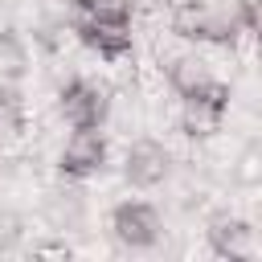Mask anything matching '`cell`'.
<instances>
[{
    "label": "cell",
    "mask_w": 262,
    "mask_h": 262,
    "mask_svg": "<svg viewBox=\"0 0 262 262\" xmlns=\"http://www.w3.org/2000/svg\"><path fill=\"white\" fill-rule=\"evenodd\" d=\"M168 37L184 45H205V49H237L254 33L242 25L233 0H176L168 12Z\"/></svg>",
    "instance_id": "cell-1"
},
{
    "label": "cell",
    "mask_w": 262,
    "mask_h": 262,
    "mask_svg": "<svg viewBox=\"0 0 262 262\" xmlns=\"http://www.w3.org/2000/svg\"><path fill=\"white\" fill-rule=\"evenodd\" d=\"M160 74H164V86L172 98H217V102L233 98V86L217 74L205 45L176 41V49L160 53Z\"/></svg>",
    "instance_id": "cell-2"
},
{
    "label": "cell",
    "mask_w": 262,
    "mask_h": 262,
    "mask_svg": "<svg viewBox=\"0 0 262 262\" xmlns=\"http://www.w3.org/2000/svg\"><path fill=\"white\" fill-rule=\"evenodd\" d=\"M70 37L98 57L102 66H123L135 57V12L131 8H111V12H86L70 16Z\"/></svg>",
    "instance_id": "cell-3"
},
{
    "label": "cell",
    "mask_w": 262,
    "mask_h": 262,
    "mask_svg": "<svg viewBox=\"0 0 262 262\" xmlns=\"http://www.w3.org/2000/svg\"><path fill=\"white\" fill-rule=\"evenodd\" d=\"M53 115L66 131L74 127H111L115 119V90L111 82L94 78V74H74L57 86L53 98Z\"/></svg>",
    "instance_id": "cell-4"
},
{
    "label": "cell",
    "mask_w": 262,
    "mask_h": 262,
    "mask_svg": "<svg viewBox=\"0 0 262 262\" xmlns=\"http://www.w3.org/2000/svg\"><path fill=\"white\" fill-rule=\"evenodd\" d=\"M106 233H111V242H115L119 250L143 254V250H156V246L164 242L168 221H164V209H160V205H151V201H143V196H123V201H115L111 213H106Z\"/></svg>",
    "instance_id": "cell-5"
},
{
    "label": "cell",
    "mask_w": 262,
    "mask_h": 262,
    "mask_svg": "<svg viewBox=\"0 0 262 262\" xmlns=\"http://www.w3.org/2000/svg\"><path fill=\"white\" fill-rule=\"evenodd\" d=\"M111 156H115V147H111L106 127H74V131H66V139L57 143L53 168H57V176H66V180L86 184V180H98V176L111 168Z\"/></svg>",
    "instance_id": "cell-6"
},
{
    "label": "cell",
    "mask_w": 262,
    "mask_h": 262,
    "mask_svg": "<svg viewBox=\"0 0 262 262\" xmlns=\"http://www.w3.org/2000/svg\"><path fill=\"white\" fill-rule=\"evenodd\" d=\"M172 172H176V156L156 135H135L119 156V176L131 192H156L172 180Z\"/></svg>",
    "instance_id": "cell-7"
},
{
    "label": "cell",
    "mask_w": 262,
    "mask_h": 262,
    "mask_svg": "<svg viewBox=\"0 0 262 262\" xmlns=\"http://www.w3.org/2000/svg\"><path fill=\"white\" fill-rule=\"evenodd\" d=\"M205 246L213 258H225V262H254L262 254L258 225L233 209H221L205 221Z\"/></svg>",
    "instance_id": "cell-8"
},
{
    "label": "cell",
    "mask_w": 262,
    "mask_h": 262,
    "mask_svg": "<svg viewBox=\"0 0 262 262\" xmlns=\"http://www.w3.org/2000/svg\"><path fill=\"white\" fill-rule=\"evenodd\" d=\"M86 217H90L86 188L78 180L57 176V184H49L45 196H41V221H45V229H53V233H78V229H86Z\"/></svg>",
    "instance_id": "cell-9"
},
{
    "label": "cell",
    "mask_w": 262,
    "mask_h": 262,
    "mask_svg": "<svg viewBox=\"0 0 262 262\" xmlns=\"http://www.w3.org/2000/svg\"><path fill=\"white\" fill-rule=\"evenodd\" d=\"M225 115H229V102H217V98H176V119L172 127L192 139V143H209L225 131Z\"/></svg>",
    "instance_id": "cell-10"
},
{
    "label": "cell",
    "mask_w": 262,
    "mask_h": 262,
    "mask_svg": "<svg viewBox=\"0 0 262 262\" xmlns=\"http://www.w3.org/2000/svg\"><path fill=\"white\" fill-rule=\"evenodd\" d=\"M25 135H29V98H25V86L0 82V151L20 147Z\"/></svg>",
    "instance_id": "cell-11"
},
{
    "label": "cell",
    "mask_w": 262,
    "mask_h": 262,
    "mask_svg": "<svg viewBox=\"0 0 262 262\" xmlns=\"http://www.w3.org/2000/svg\"><path fill=\"white\" fill-rule=\"evenodd\" d=\"M33 74V45L20 29H0V82H16L25 86V78Z\"/></svg>",
    "instance_id": "cell-12"
},
{
    "label": "cell",
    "mask_w": 262,
    "mask_h": 262,
    "mask_svg": "<svg viewBox=\"0 0 262 262\" xmlns=\"http://www.w3.org/2000/svg\"><path fill=\"white\" fill-rule=\"evenodd\" d=\"M20 242H25V221H20V213L0 201V254L16 250Z\"/></svg>",
    "instance_id": "cell-13"
},
{
    "label": "cell",
    "mask_w": 262,
    "mask_h": 262,
    "mask_svg": "<svg viewBox=\"0 0 262 262\" xmlns=\"http://www.w3.org/2000/svg\"><path fill=\"white\" fill-rule=\"evenodd\" d=\"M237 180L242 184H254L258 180V147L250 143L246 151H242V160H237Z\"/></svg>",
    "instance_id": "cell-14"
},
{
    "label": "cell",
    "mask_w": 262,
    "mask_h": 262,
    "mask_svg": "<svg viewBox=\"0 0 262 262\" xmlns=\"http://www.w3.org/2000/svg\"><path fill=\"white\" fill-rule=\"evenodd\" d=\"M172 4H176V0H127V8H131L135 16H164Z\"/></svg>",
    "instance_id": "cell-15"
},
{
    "label": "cell",
    "mask_w": 262,
    "mask_h": 262,
    "mask_svg": "<svg viewBox=\"0 0 262 262\" xmlns=\"http://www.w3.org/2000/svg\"><path fill=\"white\" fill-rule=\"evenodd\" d=\"M233 8H237V16H242V25H246L250 33H258V8H262V0H233Z\"/></svg>",
    "instance_id": "cell-16"
}]
</instances>
